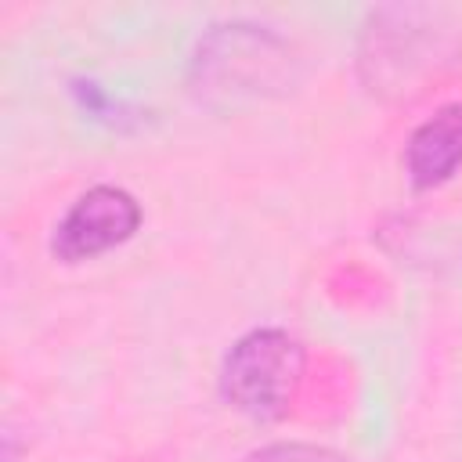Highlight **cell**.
<instances>
[{
	"instance_id": "cell-3",
	"label": "cell",
	"mask_w": 462,
	"mask_h": 462,
	"mask_svg": "<svg viewBox=\"0 0 462 462\" xmlns=\"http://www.w3.org/2000/svg\"><path fill=\"white\" fill-rule=\"evenodd\" d=\"M307 368V350L303 343L278 328V325H260L242 332L217 372V390L227 408L253 422H278L292 411L300 383Z\"/></svg>"
},
{
	"instance_id": "cell-5",
	"label": "cell",
	"mask_w": 462,
	"mask_h": 462,
	"mask_svg": "<svg viewBox=\"0 0 462 462\" xmlns=\"http://www.w3.org/2000/svg\"><path fill=\"white\" fill-rule=\"evenodd\" d=\"M462 170V97L422 119L404 144V173L415 191H433Z\"/></svg>"
},
{
	"instance_id": "cell-2",
	"label": "cell",
	"mask_w": 462,
	"mask_h": 462,
	"mask_svg": "<svg viewBox=\"0 0 462 462\" xmlns=\"http://www.w3.org/2000/svg\"><path fill=\"white\" fill-rule=\"evenodd\" d=\"M462 43L440 7L393 4L372 7L357 40V72L365 90L379 97H404L440 76L458 58Z\"/></svg>"
},
{
	"instance_id": "cell-1",
	"label": "cell",
	"mask_w": 462,
	"mask_h": 462,
	"mask_svg": "<svg viewBox=\"0 0 462 462\" xmlns=\"http://www.w3.org/2000/svg\"><path fill=\"white\" fill-rule=\"evenodd\" d=\"M300 79L296 47L271 25L217 22L195 40L188 61V90L199 105L217 112L256 105L263 97L292 90Z\"/></svg>"
},
{
	"instance_id": "cell-4",
	"label": "cell",
	"mask_w": 462,
	"mask_h": 462,
	"mask_svg": "<svg viewBox=\"0 0 462 462\" xmlns=\"http://www.w3.org/2000/svg\"><path fill=\"white\" fill-rule=\"evenodd\" d=\"M144 220L141 202L116 184H94L87 188L54 224L51 253L61 263H83L108 249H119L137 235Z\"/></svg>"
},
{
	"instance_id": "cell-6",
	"label": "cell",
	"mask_w": 462,
	"mask_h": 462,
	"mask_svg": "<svg viewBox=\"0 0 462 462\" xmlns=\"http://www.w3.org/2000/svg\"><path fill=\"white\" fill-rule=\"evenodd\" d=\"M245 462H346V458L332 448H321V444L278 440V444H263V448L249 451Z\"/></svg>"
}]
</instances>
